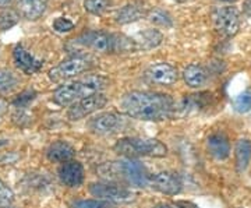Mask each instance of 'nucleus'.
<instances>
[{
  "label": "nucleus",
  "mask_w": 251,
  "mask_h": 208,
  "mask_svg": "<svg viewBox=\"0 0 251 208\" xmlns=\"http://www.w3.org/2000/svg\"><path fill=\"white\" fill-rule=\"evenodd\" d=\"M120 109L127 116L145 122H162L172 118L175 101L171 95L148 91H130L120 100Z\"/></svg>",
  "instance_id": "1"
},
{
  "label": "nucleus",
  "mask_w": 251,
  "mask_h": 208,
  "mask_svg": "<svg viewBox=\"0 0 251 208\" xmlns=\"http://www.w3.org/2000/svg\"><path fill=\"white\" fill-rule=\"evenodd\" d=\"M102 178L108 181H115L119 183H125L133 187H147L150 186V173L147 172L143 163L126 158L115 162L105 163L98 169Z\"/></svg>",
  "instance_id": "2"
},
{
  "label": "nucleus",
  "mask_w": 251,
  "mask_h": 208,
  "mask_svg": "<svg viewBox=\"0 0 251 208\" xmlns=\"http://www.w3.org/2000/svg\"><path fill=\"white\" fill-rule=\"evenodd\" d=\"M108 85V78L99 74H90L81 80L64 84L60 88L54 91V104L60 106H69L74 102L91 97L94 94H98Z\"/></svg>",
  "instance_id": "3"
},
{
  "label": "nucleus",
  "mask_w": 251,
  "mask_h": 208,
  "mask_svg": "<svg viewBox=\"0 0 251 208\" xmlns=\"http://www.w3.org/2000/svg\"><path fill=\"white\" fill-rule=\"evenodd\" d=\"M115 153L125 158H140V156H153L162 158L168 154V147L155 138L144 137H125L120 138L113 147Z\"/></svg>",
  "instance_id": "4"
},
{
  "label": "nucleus",
  "mask_w": 251,
  "mask_h": 208,
  "mask_svg": "<svg viewBox=\"0 0 251 208\" xmlns=\"http://www.w3.org/2000/svg\"><path fill=\"white\" fill-rule=\"evenodd\" d=\"M95 60L90 54H77L72 56L62 63L57 64L56 67L49 70V78L53 82H60L63 80H69L72 77H75L81 73L88 72L94 67Z\"/></svg>",
  "instance_id": "5"
},
{
  "label": "nucleus",
  "mask_w": 251,
  "mask_h": 208,
  "mask_svg": "<svg viewBox=\"0 0 251 208\" xmlns=\"http://www.w3.org/2000/svg\"><path fill=\"white\" fill-rule=\"evenodd\" d=\"M88 190L99 200H106L110 203H130L135 197L133 191L115 183H92Z\"/></svg>",
  "instance_id": "6"
},
{
  "label": "nucleus",
  "mask_w": 251,
  "mask_h": 208,
  "mask_svg": "<svg viewBox=\"0 0 251 208\" xmlns=\"http://www.w3.org/2000/svg\"><path fill=\"white\" fill-rule=\"evenodd\" d=\"M214 24L221 35L232 38L240 29V16L236 7H221L214 14Z\"/></svg>",
  "instance_id": "7"
},
{
  "label": "nucleus",
  "mask_w": 251,
  "mask_h": 208,
  "mask_svg": "<svg viewBox=\"0 0 251 208\" xmlns=\"http://www.w3.org/2000/svg\"><path fill=\"white\" fill-rule=\"evenodd\" d=\"M108 102V98L102 94H94L91 97L82 98V100L74 102L72 106L67 110V118L70 120H81V119L90 116L91 113L98 112L99 109L105 108Z\"/></svg>",
  "instance_id": "8"
},
{
  "label": "nucleus",
  "mask_w": 251,
  "mask_h": 208,
  "mask_svg": "<svg viewBox=\"0 0 251 208\" xmlns=\"http://www.w3.org/2000/svg\"><path fill=\"white\" fill-rule=\"evenodd\" d=\"M145 78L151 84L173 85L179 80V72L175 66L169 63H156L147 69Z\"/></svg>",
  "instance_id": "9"
},
{
  "label": "nucleus",
  "mask_w": 251,
  "mask_h": 208,
  "mask_svg": "<svg viewBox=\"0 0 251 208\" xmlns=\"http://www.w3.org/2000/svg\"><path fill=\"white\" fill-rule=\"evenodd\" d=\"M122 125H123V119L120 118L117 113L105 112V113H100L98 116L91 119L88 127L95 134L108 136V134H113L117 130H120Z\"/></svg>",
  "instance_id": "10"
},
{
  "label": "nucleus",
  "mask_w": 251,
  "mask_h": 208,
  "mask_svg": "<svg viewBox=\"0 0 251 208\" xmlns=\"http://www.w3.org/2000/svg\"><path fill=\"white\" fill-rule=\"evenodd\" d=\"M150 186L163 194L175 196L181 191V179L173 172H159L150 176Z\"/></svg>",
  "instance_id": "11"
},
{
  "label": "nucleus",
  "mask_w": 251,
  "mask_h": 208,
  "mask_svg": "<svg viewBox=\"0 0 251 208\" xmlns=\"http://www.w3.org/2000/svg\"><path fill=\"white\" fill-rule=\"evenodd\" d=\"M13 59H14V63L18 69L25 74H35L44 66L42 60L36 59L34 54L28 52L27 49L20 44L16 45L14 51H13Z\"/></svg>",
  "instance_id": "12"
},
{
  "label": "nucleus",
  "mask_w": 251,
  "mask_h": 208,
  "mask_svg": "<svg viewBox=\"0 0 251 208\" xmlns=\"http://www.w3.org/2000/svg\"><path fill=\"white\" fill-rule=\"evenodd\" d=\"M84 178H85L84 168L77 161L64 162L59 168V179L67 187H80L84 183Z\"/></svg>",
  "instance_id": "13"
},
{
  "label": "nucleus",
  "mask_w": 251,
  "mask_h": 208,
  "mask_svg": "<svg viewBox=\"0 0 251 208\" xmlns=\"http://www.w3.org/2000/svg\"><path fill=\"white\" fill-rule=\"evenodd\" d=\"M148 16V9L145 6V3L141 1V0H135V1H131L128 4H126L125 7L119 10L116 13V23L117 24H131V23H135L141 18L147 17Z\"/></svg>",
  "instance_id": "14"
},
{
  "label": "nucleus",
  "mask_w": 251,
  "mask_h": 208,
  "mask_svg": "<svg viewBox=\"0 0 251 208\" xmlns=\"http://www.w3.org/2000/svg\"><path fill=\"white\" fill-rule=\"evenodd\" d=\"M48 9V0H20L18 13L28 21H36L45 14Z\"/></svg>",
  "instance_id": "15"
},
{
  "label": "nucleus",
  "mask_w": 251,
  "mask_h": 208,
  "mask_svg": "<svg viewBox=\"0 0 251 208\" xmlns=\"http://www.w3.org/2000/svg\"><path fill=\"white\" fill-rule=\"evenodd\" d=\"M206 145H208V151L214 158L222 161L226 159L229 154H230V144L227 137L225 136L224 133H214L208 137L206 140Z\"/></svg>",
  "instance_id": "16"
},
{
  "label": "nucleus",
  "mask_w": 251,
  "mask_h": 208,
  "mask_svg": "<svg viewBox=\"0 0 251 208\" xmlns=\"http://www.w3.org/2000/svg\"><path fill=\"white\" fill-rule=\"evenodd\" d=\"M75 154L74 148L66 141H56L49 145L46 150V156L50 162H69Z\"/></svg>",
  "instance_id": "17"
},
{
  "label": "nucleus",
  "mask_w": 251,
  "mask_h": 208,
  "mask_svg": "<svg viewBox=\"0 0 251 208\" xmlns=\"http://www.w3.org/2000/svg\"><path fill=\"white\" fill-rule=\"evenodd\" d=\"M133 41L138 51H150L159 46L163 41V35L156 29H144L133 36Z\"/></svg>",
  "instance_id": "18"
},
{
  "label": "nucleus",
  "mask_w": 251,
  "mask_h": 208,
  "mask_svg": "<svg viewBox=\"0 0 251 208\" xmlns=\"http://www.w3.org/2000/svg\"><path fill=\"white\" fill-rule=\"evenodd\" d=\"M183 78L191 88H201L208 82V72L200 64H190L183 72Z\"/></svg>",
  "instance_id": "19"
},
{
  "label": "nucleus",
  "mask_w": 251,
  "mask_h": 208,
  "mask_svg": "<svg viewBox=\"0 0 251 208\" xmlns=\"http://www.w3.org/2000/svg\"><path fill=\"white\" fill-rule=\"evenodd\" d=\"M251 161V141L242 138L236 144V168L237 172H244Z\"/></svg>",
  "instance_id": "20"
},
{
  "label": "nucleus",
  "mask_w": 251,
  "mask_h": 208,
  "mask_svg": "<svg viewBox=\"0 0 251 208\" xmlns=\"http://www.w3.org/2000/svg\"><path fill=\"white\" fill-rule=\"evenodd\" d=\"M211 97L209 94H197V95H188L187 98H184L183 102H181V106L180 108L183 109L184 112H188V110H196V109L204 108L206 104L209 102V98Z\"/></svg>",
  "instance_id": "21"
},
{
  "label": "nucleus",
  "mask_w": 251,
  "mask_h": 208,
  "mask_svg": "<svg viewBox=\"0 0 251 208\" xmlns=\"http://www.w3.org/2000/svg\"><path fill=\"white\" fill-rule=\"evenodd\" d=\"M148 20L158 26V27H165V28H171L173 26V18L172 16L163 9H153L148 13Z\"/></svg>",
  "instance_id": "22"
},
{
  "label": "nucleus",
  "mask_w": 251,
  "mask_h": 208,
  "mask_svg": "<svg viewBox=\"0 0 251 208\" xmlns=\"http://www.w3.org/2000/svg\"><path fill=\"white\" fill-rule=\"evenodd\" d=\"M17 85V78L13 73L6 69H0V94H7Z\"/></svg>",
  "instance_id": "23"
},
{
  "label": "nucleus",
  "mask_w": 251,
  "mask_h": 208,
  "mask_svg": "<svg viewBox=\"0 0 251 208\" xmlns=\"http://www.w3.org/2000/svg\"><path fill=\"white\" fill-rule=\"evenodd\" d=\"M110 0H85L84 9L94 16H102L110 7Z\"/></svg>",
  "instance_id": "24"
},
{
  "label": "nucleus",
  "mask_w": 251,
  "mask_h": 208,
  "mask_svg": "<svg viewBox=\"0 0 251 208\" xmlns=\"http://www.w3.org/2000/svg\"><path fill=\"white\" fill-rule=\"evenodd\" d=\"M20 20V14L14 10H4L0 13V31H7L14 27Z\"/></svg>",
  "instance_id": "25"
},
{
  "label": "nucleus",
  "mask_w": 251,
  "mask_h": 208,
  "mask_svg": "<svg viewBox=\"0 0 251 208\" xmlns=\"http://www.w3.org/2000/svg\"><path fill=\"white\" fill-rule=\"evenodd\" d=\"M70 208H115V206L106 200H78L74 201Z\"/></svg>",
  "instance_id": "26"
},
{
  "label": "nucleus",
  "mask_w": 251,
  "mask_h": 208,
  "mask_svg": "<svg viewBox=\"0 0 251 208\" xmlns=\"http://www.w3.org/2000/svg\"><path fill=\"white\" fill-rule=\"evenodd\" d=\"M234 110L239 113H246L251 109V90H246L239 97H236L233 102Z\"/></svg>",
  "instance_id": "27"
},
{
  "label": "nucleus",
  "mask_w": 251,
  "mask_h": 208,
  "mask_svg": "<svg viewBox=\"0 0 251 208\" xmlns=\"http://www.w3.org/2000/svg\"><path fill=\"white\" fill-rule=\"evenodd\" d=\"M14 201V193L6 183L0 181V208H9Z\"/></svg>",
  "instance_id": "28"
},
{
  "label": "nucleus",
  "mask_w": 251,
  "mask_h": 208,
  "mask_svg": "<svg viewBox=\"0 0 251 208\" xmlns=\"http://www.w3.org/2000/svg\"><path fill=\"white\" fill-rule=\"evenodd\" d=\"M35 97H36V92L34 90L24 91V92H21V94L18 95L16 100L13 101V105L18 109L27 108L28 105H29L32 101L35 100Z\"/></svg>",
  "instance_id": "29"
},
{
  "label": "nucleus",
  "mask_w": 251,
  "mask_h": 208,
  "mask_svg": "<svg viewBox=\"0 0 251 208\" xmlns=\"http://www.w3.org/2000/svg\"><path fill=\"white\" fill-rule=\"evenodd\" d=\"M74 28V23L69 18L59 17L53 21V29L56 32H69Z\"/></svg>",
  "instance_id": "30"
},
{
  "label": "nucleus",
  "mask_w": 251,
  "mask_h": 208,
  "mask_svg": "<svg viewBox=\"0 0 251 208\" xmlns=\"http://www.w3.org/2000/svg\"><path fill=\"white\" fill-rule=\"evenodd\" d=\"M175 206L177 208H200L197 204H194L191 201H186V200H177V201H175Z\"/></svg>",
  "instance_id": "31"
},
{
  "label": "nucleus",
  "mask_w": 251,
  "mask_h": 208,
  "mask_svg": "<svg viewBox=\"0 0 251 208\" xmlns=\"http://www.w3.org/2000/svg\"><path fill=\"white\" fill-rule=\"evenodd\" d=\"M243 13L247 17H251V0H244V3H243Z\"/></svg>",
  "instance_id": "32"
},
{
  "label": "nucleus",
  "mask_w": 251,
  "mask_h": 208,
  "mask_svg": "<svg viewBox=\"0 0 251 208\" xmlns=\"http://www.w3.org/2000/svg\"><path fill=\"white\" fill-rule=\"evenodd\" d=\"M13 1H14V0H0V9H6V7H9Z\"/></svg>",
  "instance_id": "33"
},
{
  "label": "nucleus",
  "mask_w": 251,
  "mask_h": 208,
  "mask_svg": "<svg viewBox=\"0 0 251 208\" xmlns=\"http://www.w3.org/2000/svg\"><path fill=\"white\" fill-rule=\"evenodd\" d=\"M152 208H173V207L169 206V204H158V206H155V207Z\"/></svg>",
  "instance_id": "34"
},
{
  "label": "nucleus",
  "mask_w": 251,
  "mask_h": 208,
  "mask_svg": "<svg viewBox=\"0 0 251 208\" xmlns=\"http://www.w3.org/2000/svg\"><path fill=\"white\" fill-rule=\"evenodd\" d=\"M221 1H234V0H221Z\"/></svg>",
  "instance_id": "35"
},
{
  "label": "nucleus",
  "mask_w": 251,
  "mask_h": 208,
  "mask_svg": "<svg viewBox=\"0 0 251 208\" xmlns=\"http://www.w3.org/2000/svg\"><path fill=\"white\" fill-rule=\"evenodd\" d=\"M176 1H180V3H183V1H186V0H176Z\"/></svg>",
  "instance_id": "36"
},
{
  "label": "nucleus",
  "mask_w": 251,
  "mask_h": 208,
  "mask_svg": "<svg viewBox=\"0 0 251 208\" xmlns=\"http://www.w3.org/2000/svg\"><path fill=\"white\" fill-rule=\"evenodd\" d=\"M9 208H13V207H9Z\"/></svg>",
  "instance_id": "37"
}]
</instances>
